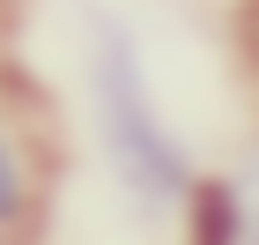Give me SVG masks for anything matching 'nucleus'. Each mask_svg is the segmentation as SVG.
<instances>
[{"mask_svg":"<svg viewBox=\"0 0 259 245\" xmlns=\"http://www.w3.org/2000/svg\"><path fill=\"white\" fill-rule=\"evenodd\" d=\"M97 126H104L111 179L141 208H170V201L193 193V163H185L178 134L156 119V97H148V75H141L126 30H104L97 38Z\"/></svg>","mask_w":259,"mask_h":245,"instance_id":"1","label":"nucleus"},{"mask_svg":"<svg viewBox=\"0 0 259 245\" xmlns=\"http://www.w3.org/2000/svg\"><path fill=\"white\" fill-rule=\"evenodd\" d=\"M37 201H45L37 163H30V149H22V134H15V112L0 104V245H22V238H30Z\"/></svg>","mask_w":259,"mask_h":245,"instance_id":"2","label":"nucleus"},{"mask_svg":"<svg viewBox=\"0 0 259 245\" xmlns=\"http://www.w3.org/2000/svg\"><path fill=\"white\" fill-rule=\"evenodd\" d=\"M200 201L215 208L230 230H244V238H259V142H252V156L230 171V179H215V186H200Z\"/></svg>","mask_w":259,"mask_h":245,"instance_id":"3","label":"nucleus"},{"mask_svg":"<svg viewBox=\"0 0 259 245\" xmlns=\"http://www.w3.org/2000/svg\"><path fill=\"white\" fill-rule=\"evenodd\" d=\"M200 245H259V238H244V230H230V223L215 216V208L200 201Z\"/></svg>","mask_w":259,"mask_h":245,"instance_id":"4","label":"nucleus"},{"mask_svg":"<svg viewBox=\"0 0 259 245\" xmlns=\"http://www.w3.org/2000/svg\"><path fill=\"white\" fill-rule=\"evenodd\" d=\"M237 30H244V52H252V67H259V0H244V22H237Z\"/></svg>","mask_w":259,"mask_h":245,"instance_id":"5","label":"nucleus"}]
</instances>
